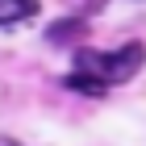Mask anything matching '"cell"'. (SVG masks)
<instances>
[{
  "label": "cell",
  "mask_w": 146,
  "mask_h": 146,
  "mask_svg": "<svg viewBox=\"0 0 146 146\" xmlns=\"http://www.w3.org/2000/svg\"><path fill=\"white\" fill-rule=\"evenodd\" d=\"M146 63V46L142 42H125L121 50H109V54H96V50H79L75 54V71L92 75L96 84L113 88V84H125V79H134Z\"/></svg>",
  "instance_id": "1"
},
{
  "label": "cell",
  "mask_w": 146,
  "mask_h": 146,
  "mask_svg": "<svg viewBox=\"0 0 146 146\" xmlns=\"http://www.w3.org/2000/svg\"><path fill=\"white\" fill-rule=\"evenodd\" d=\"M38 13V0H0V25H21Z\"/></svg>",
  "instance_id": "2"
},
{
  "label": "cell",
  "mask_w": 146,
  "mask_h": 146,
  "mask_svg": "<svg viewBox=\"0 0 146 146\" xmlns=\"http://www.w3.org/2000/svg\"><path fill=\"white\" fill-rule=\"evenodd\" d=\"M67 88H75V92H92V96H100L104 92V84H96L92 75H84V71H71L67 75Z\"/></svg>",
  "instance_id": "3"
},
{
  "label": "cell",
  "mask_w": 146,
  "mask_h": 146,
  "mask_svg": "<svg viewBox=\"0 0 146 146\" xmlns=\"http://www.w3.org/2000/svg\"><path fill=\"white\" fill-rule=\"evenodd\" d=\"M79 29H84V21H67V25H54V29H50V42H63L67 34H79Z\"/></svg>",
  "instance_id": "4"
},
{
  "label": "cell",
  "mask_w": 146,
  "mask_h": 146,
  "mask_svg": "<svg viewBox=\"0 0 146 146\" xmlns=\"http://www.w3.org/2000/svg\"><path fill=\"white\" fill-rule=\"evenodd\" d=\"M0 146H17V142H13V138H0Z\"/></svg>",
  "instance_id": "5"
}]
</instances>
